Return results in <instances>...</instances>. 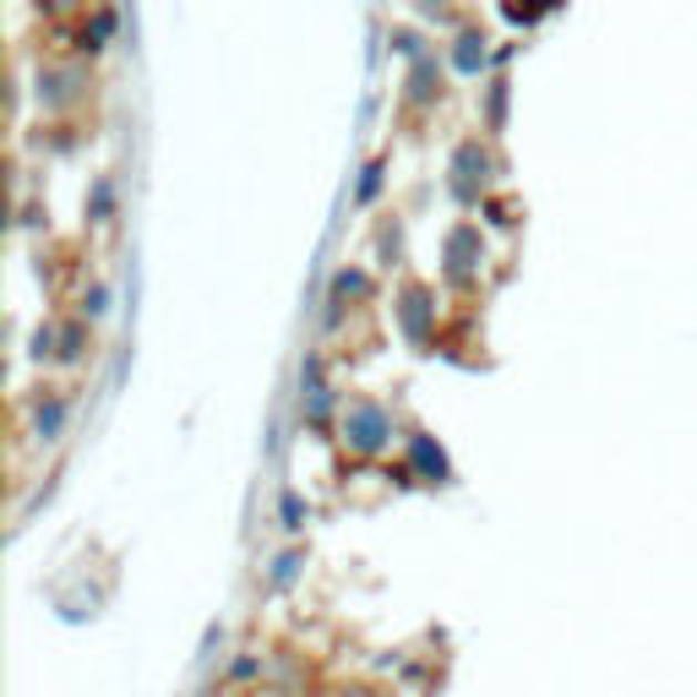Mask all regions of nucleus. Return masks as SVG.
<instances>
[{
	"label": "nucleus",
	"mask_w": 697,
	"mask_h": 697,
	"mask_svg": "<svg viewBox=\"0 0 697 697\" xmlns=\"http://www.w3.org/2000/svg\"><path fill=\"white\" fill-rule=\"evenodd\" d=\"M485 44H491V39H485L480 28H463V33L452 39V65H458L463 76H480V65H485V55H491Z\"/></svg>",
	"instance_id": "obj_5"
},
{
	"label": "nucleus",
	"mask_w": 697,
	"mask_h": 697,
	"mask_svg": "<svg viewBox=\"0 0 697 697\" xmlns=\"http://www.w3.org/2000/svg\"><path fill=\"white\" fill-rule=\"evenodd\" d=\"M104 311H110V289H104V284L82 289V317H88V321H99Z\"/></svg>",
	"instance_id": "obj_12"
},
{
	"label": "nucleus",
	"mask_w": 697,
	"mask_h": 697,
	"mask_svg": "<svg viewBox=\"0 0 697 697\" xmlns=\"http://www.w3.org/2000/svg\"><path fill=\"white\" fill-rule=\"evenodd\" d=\"M88 349H93V332H88V317L65 321V338H61V360H65V366H82V360H88Z\"/></svg>",
	"instance_id": "obj_8"
},
{
	"label": "nucleus",
	"mask_w": 697,
	"mask_h": 697,
	"mask_svg": "<svg viewBox=\"0 0 697 697\" xmlns=\"http://www.w3.org/2000/svg\"><path fill=\"white\" fill-rule=\"evenodd\" d=\"M442 65H437V55H420V61L409 65V104L414 110H431L437 99H442Z\"/></svg>",
	"instance_id": "obj_3"
},
{
	"label": "nucleus",
	"mask_w": 697,
	"mask_h": 697,
	"mask_svg": "<svg viewBox=\"0 0 697 697\" xmlns=\"http://www.w3.org/2000/svg\"><path fill=\"white\" fill-rule=\"evenodd\" d=\"M392 50H398V55H409V61L431 55V50H420V33H414V28H398V33H392Z\"/></svg>",
	"instance_id": "obj_13"
},
{
	"label": "nucleus",
	"mask_w": 697,
	"mask_h": 697,
	"mask_svg": "<svg viewBox=\"0 0 697 697\" xmlns=\"http://www.w3.org/2000/svg\"><path fill=\"white\" fill-rule=\"evenodd\" d=\"M115 28H121V22H115V11H110V6H99V11L76 28V55H104V44L115 39Z\"/></svg>",
	"instance_id": "obj_4"
},
{
	"label": "nucleus",
	"mask_w": 697,
	"mask_h": 697,
	"mask_svg": "<svg viewBox=\"0 0 697 697\" xmlns=\"http://www.w3.org/2000/svg\"><path fill=\"white\" fill-rule=\"evenodd\" d=\"M377 191H381V164H371V170H366V181H360V202H371Z\"/></svg>",
	"instance_id": "obj_14"
},
{
	"label": "nucleus",
	"mask_w": 697,
	"mask_h": 697,
	"mask_svg": "<svg viewBox=\"0 0 697 697\" xmlns=\"http://www.w3.org/2000/svg\"><path fill=\"white\" fill-rule=\"evenodd\" d=\"M392 414L371 403V398H355V403H344V414H338V442L349 447L355 458H377L392 447Z\"/></svg>",
	"instance_id": "obj_1"
},
{
	"label": "nucleus",
	"mask_w": 697,
	"mask_h": 697,
	"mask_svg": "<svg viewBox=\"0 0 697 697\" xmlns=\"http://www.w3.org/2000/svg\"><path fill=\"white\" fill-rule=\"evenodd\" d=\"M431 317H437L431 295H426V289H409V300H403V327H409V338H414V344H426V338H431Z\"/></svg>",
	"instance_id": "obj_6"
},
{
	"label": "nucleus",
	"mask_w": 697,
	"mask_h": 697,
	"mask_svg": "<svg viewBox=\"0 0 697 697\" xmlns=\"http://www.w3.org/2000/svg\"><path fill=\"white\" fill-rule=\"evenodd\" d=\"M409 452H414V463L431 474V480H447V458L442 447H431V437L426 431H409Z\"/></svg>",
	"instance_id": "obj_9"
},
{
	"label": "nucleus",
	"mask_w": 697,
	"mask_h": 697,
	"mask_svg": "<svg viewBox=\"0 0 697 697\" xmlns=\"http://www.w3.org/2000/svg\"><path fill=\"white\" fill-rule=\"evenodd\" d=\"M88 218H93V224H110V218H115V181H93V191H88Z\"/></svg>",
	"instance_id": "obj_10"
},
{
	"label": "nucleus",
	"mask_w": 697,
	"mask_h": 697,
	"mask_svg": "<svg viewBox=\"0 0 697 697\" xmlns=\"http://www.w3.org/2000/svg\"><path fill=\"white\" fill-rule=\"evenodd\" d=\"M485 170H491V158H485V147L469 136V142H458V153H452V191L463 196V202H474L480 191H485Z\"/></svg>",
	"instance_id": "obj_2"
},
{
	"label": "nucleus",
	"mask_w": 697,
	"mask_h": 697,
	"mask_svg": "<svg viewBox=\"0 0 697 697\" xmlns=\"http://www.w3.org/2000/svg\"><path fill=\"white\" fill-rule=\"evenodd\" d=\"M65 414H71V398H61V392H44V398H39V437H44V442H55L65 431Z\"/></svg>",
	"instance_id": "obj_7"
},
{
	"label": "nucleus",
	"mask_w": 697,
	"mask_h": 697,
	"mask_svg": "<svg viewBox=\"0 0 697 697\" xmlns=\"http://www.w3.org/2000/svg\"><path fill=\"white\" fill-rule=\"evenodd\" d=\"M278 512H284V529H289V534H300V529H306V502H300L295 491H284Z\"/></svg>",
	"instance_id": "obj_11"
}]
</instances>
